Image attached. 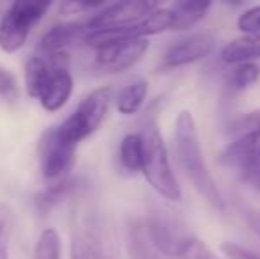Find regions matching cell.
<instances>
[{
	"mask_svg": "<svg viewBox=\"0 0 260 259\" xmlns=\"http://www.w3.org/2000/svg\"><path fill=\"white\" fill-rule=\"evenodd\" d=\"M174 142H175V155H177L179 163H181L188 180L195 187V190L214 210L225 211L226 208L225 197H223L218 183L212 178L211 170H209L206 163L195 118H193V114L189 110L179 112L177 119H175Z\"/></svg>",
	"mask_w": 260,
	"mask_h": 259,
	"instance_id": "cell-1",
	"label": "cell"
},
{
	"mask_svg": "<svg viewBox=\"0 0 260 259\" xmlns=\"http://www.w3.org/2000/svg\"><path fill=\"white\" fill-rule=\"evenodd\" d=\"M144 138V167L142 174L163 199L179 203L182 199L181 185L174 174L168 158V149L165 146L163 135L159 131L157 121L154 118H149L140 130Z\"/></svg>",
	"mask_w": 260,
	"mask_h": 259,
	"instance_id": "cell-2",
	"label": "cell"
},
{
	"mask_svg": "<svg viewBox=\"0 0 260 259\" xmlns=\"http://www.w3.org/2000/svg\"><path fill=\"white\" fill-rule=\"evenodd\" d=\"M71 259H119L115 233L105 215L94 210H83L76 215Z\"/></svg>",
	"mask_w": 260,
	"mask_h": 259,
	"instance_id": "cell-3",
	"label": "cell"
},
{
	"mask_svg": "<svg viewBox=\"0 0 260 259\" xmlns=\"http://www.w3.org/2000/svg\"><path fill=\"white\" fill-rule=\"evenodd\" d=\"M112 101H115L113 89L108 85L98 87L90 94H87L80 105L75 108L71 116L64 119L60 125H57V133L66 142L73 146H78L82 140L100 130L103 121L108 116V110L112 107Z\"/></svg>",
	"mask_w": 260,
	"mask_h": 259,
	"instance_id": "cell-4",
	"label": "cell"
},
{
	"mask_svg": "<svg viewBox=\"0 0 260 259\" xmlns=\"http://www.w3.org/2000/svg\"><path fill=\"white\" fill-rule=\"evenodd\" d=\"M53 0H13L0 21V48L14 53L23 48L32 28L43 20Z\"/></svg>",
	"mask_w": 260,
	"mask_h": 259,
	"instance_id": "cell-5",
	"label": "cell"
},
{
	"mask_svg": "<svg viewBox=\"0 0 260 259\" xmlns=\"http://www.w3.org/2000/svg\"><path fill=\"white\" fill-rule=\"evenodd\" d=\"M76 148L66 142L57 133V128H48L38 142L39 169L46 181H60L71 172L76 162Z\"/></svg>",
	"mask_w": 260,
	"mask_h": 259,
	"instance_id": "cell-6",
	"label": "cell"
},
{
	"mask_svg": "<svg viewBox=\"0 0 260 259\" xmlns=\"http://www.w3.org/2000/svg\"><path fill=\"white\" fill-rule=\"evenodd\" d=\"M172 18L170 9H159L154 14H151L145 20L138 21L135 25H127V27H117V28H103V31H92L87 34L83 45L90 46V48H98V46L108 45V43L115 41H127V39H149L151 36L161 34L165 31H172Z\"/></svg>",
	"mask_w": 260,
	"mask_h": 259,
	"instance_id": "cell-7",
	"label": "cell"
},
{
	"mask_svg": "<svg viewBox=\"0 0 260 259\" xmlns=\"http://www.w3.org/2000/svg\"><path fill=\"white\" fill-rule=\"evenodd\" d=\"M219 163L237 169L241 180L260 192V135L237 137L219 155Z\"/></svg>",
	"mask_w": 260,
	"mask_h": 259,
	"instance_id": "cell-8",
	"label": "cell"
},
{
	"mask_svg": "<svg viewBox=\"0 0 260 259\" xmlns=\"http://www.w3.org/2000/svg\"><path fill=\"white\" fill-rule=\"evenodd\" d=\"M167 2L168 0H117L115 4L101 11L98 16L87 21V28L92 32L135 25L154 14L156 11L163 9Z\"/></svg>",
	"mask_w": 260,
	"mask_h": 259,
	"instance_id": "cell-9",
	"label": "cell"
},
{
	"mask_svg": "<svg viewBox=\"0 0 260 259\" xmlns=\"http://www.w3.org/2000/svg\"><path fill=\"white\" fill-rule=\"evenodd\" d=\"M149 50V39L115 41L94 48V66L103 73H122L133 68Z\"/></svg>",
	"mask_w": 260,
	"mask_h": 259,
	"instance_id": "cell-10",
	"label": "cell"
},
{
	"mask_svg": "<svg viewBox=\"0 0 260 259\" xmlns=\"http://www.w3.org/2000/svg\"><path fill=\"white\" fill-rule=\"evenodd\" d=\"M73 89H75V80L69 71L68 53H57L52 71L45 80L36 100L41 103L46 112H58L69 101Z\"/></svg>",
	"mask_w": 260,
	"mask_h": 259,
	"instance_id": "cell-11",
	"label": "cell"
},
{
	"mask_svg": "<svg viewBox=\"0 0 260 259\" xmlns=\"http://www.w3.org/2000/svg\"><path fill=\"white\" fill-rule=\"evenodd\" d=\"M216 46V34L211 31L197 32L181 39L167 50L163 57V68L175 69L206 59Z\"/></svg>",
	"mask_w": 260,
	"mask_h": 259,
	"instance_id": "cell-12",
	"label": "cell"
},
{
	"mask_svg": "<svg viewBox=\"0 0 260 259\" xmlns=\"http://www.w3.org/2000/svg\"><path fill=\"white\" fill-rule=\"evenodd\" d=\"M126 249L131 259H172L157 245L147 217L133 218L126 227Z\"/></svg>",
	"mask_w": 260,
	"mask_h": 259,
	"instance_id": "cell-13",
	"label": "cell"
},
{
	"mask_svg": "<svg viewBox=\"0 0 260 259\" xmlns=\"http://www.w3.org/2000/svg\"><path fill=\"white\" fill-rule=\"evenodd\" d=\"M89 34V28L85 23H64L53 27L41 38L38 45V53H45V55H52V53H64L69 46L76 45V43H83Z\"/></svg>",
	"mask_w": 260,
	"mask_h": 259,
	"instance_id": "cell-14",
	"label": "cell"
},
{
	"mask_svg": "<svg viewBox=\"0 0 260 259\" xmlns=\"http://www.w3.org/2000/svg\"><path fill=\"white\" fill-rule=\"evenodd\" d=\"M212 0H174L170 11L174 23L172 31H189L206 18Z\"/></svg>",
	"mask_w": 260,
	"mask_h": 259,
	"instance_id": "cell-15",
	"label": "cell"
},
{
	"mask_svg": "<svg viewBox=\"0 0 260 259\" xmlns=\"http://www.w3.org/2000/svg\"><path fill=\"white\" fill-rule=\"evenodd\" d=\"M221 63L234 66L239 63H255L260 59V32L258 34H243L223 46L219 53Z\"/></svg>",
	"mask_w": 260,
	"mask_h": 259,
	"instance_id": "cell-16",
	"label": "cell"
},
{
	"mask_svg": "<svg viewBox=\"0 0 260 259\" xmlns=\"http://www.w3.org/2000/svg\"><path fill=\"white\" fill-rule=\"evenodd\" d=\"M117 160H119L120 169L126 170V172H142V167H144V138H142L140 131L138 133H127L120 140Z\"/></svg>",
	"mask_w": 260,
	"mask_h": 259,
	"instance_id": "cell-17",
	"label": "cell"
},
{
	"mask_svg": "<svg viewBox=\"0 0 260 259\" xmlns=\"http://www.w3.org/2000/svg\"><path fill=\"white\" fill-rule=\"evenodd\" d=\"M149 85L145 80H137L133 83H127L126 87L115 94V107L120 116H133L144 107L147 100Z\"/></svg>",
	"mask_w": 260,
	"mask_h": 259,
	"instance_id": "cell-18",
	"label": "cell"
},
{
	"mask_svg": "<svg viewBox=\"0 0 260 259\" xmlns=\"http://www.w3.org/2000/svg\"><path fill=\"white\" fill-rule=\"evenodd\" d=\"M76 190H78V180L64 178V180L57 181L55 185L36 195V210L41 215H46L52 208H55L58 203H62L68 197H71Z\"/></svg>",
	"mask_w": 260,
	"mask_h": 259,
	"instance_id": "cell-19",
	"label": "cell"
},
{
	"mask_svg": "<svg viewBox=\"0 0 260 259\" xmlns=\"http://www.w3.org/2000/svg\"><path fill=\"white\" fill-rule=\"evenodd\" d=\"M34 259H62V240L57 229H45L34 247Z\"/></svg>",
	"mask_w": 260,
	"mask_h": 259,
	"instance_id": "cell-20",
	"label": "cell"
},
{
	"mask_svg": "<svg viewBox=\"0 0 260 259\" xmlns=\"http://www.w3.org/2000/svg\"><path fill=\"white\" fill-rule=\"evenodd\" d=\"M260 78V68L257 63H239L234 64V69L229 76V82L234 89L243 91L251 87Z\"/></svg>",
	"mask_w": 260,
	"mask_h": 259,
	"instance_id": "cell-21",
	"label": "cell"
},
{
	"mask_svg": "<svg viewBox=\"0 0 260 259\" xmlns=\"http://www.w3.org/2000/svg\"><path fill=\"white\" fill-rule=\"evenodd\" d=\"M229 131L234 138L244 137V135H260V108L236 118L230 123Z\"/></svg>",
	"mask_w": 260,
	"mask_h": 259,
	"instance_id": "cell-22",
	"label": "cell"
},
{
	"mask_svg": "<svg viewBox=\"0 0 260 259\" xmlns=\"http://www.w3.org/2000/svg\"><path fill=\"white\" fill-rule=\"evenodd\" d=\"M175 259H219V257L209 249L206 242L199 240L197 236H189L184 245L181 247V250H179Z\"/></svg>",
	"mask_w": 260,
	"mask_h": 259,
	"instance_id": "cell-23",
	"label": "cell"
},
{
	"mask_svg": "<svg viewBox=\"0 0 260 259\" xmlns=\"http://www.w3.org/2000/svg\"><path fill=\"white\" fill-rule=\"evenodd\" d=\"M18 98H20V85H18L16 76L9 69L0 66V100L13 103Z\"/></svg>",
	"mask_w": 260,
	"mask_h": 259,
	"instance_id": "cell-24",
	"label": "cell"
},
{
	"mask_svg": "<svg viewBox=\"0 0 260 259\" xmlns=\"http://www.w3.org/2000/svg\"><path fill=\"white\" fill-rule=\"evenodd\" d=\"M237 28L243 34H258L260 32V6L246 9L237 18Z\"/></svg>",
	"mask_w": 260,
	"mask_h": 259,
	"instance_id": "cell-25",
	"label": "cell"
},
{
	"mask_svg": "<svg viewBox=\"0 0 260 259\" xmlns=\"http://www.w3.org/2000/svg\"><path fill=\"white\" fill-rule=\"evenodd\" d=\"M106 0H62L60 4V14H66V16H73V14L78 13H85V11H90L94 7L103 6Z\"/></svg>",
	"mask_w": 260,
	"mask_h": 259,
	"instance_id": "cell-26",
	"label": "cell"
},
{
	"mask_svg": "<svg viewBox=\"0 0 260 259\" xmlns=\"http://www.w3.org/2000/svg\"><path fill=\"white\" fill-rule=\"evenodd\" d=\"M219 249H221V252L229 259H260L258 252L250 250V249H244V247L237 245V243H232V242L221 243Z\"/></svg>",
	"mask_w": 260,
	"mask_h": 259,
	"instance_id": "cell-27",
	"label": "cell"
},
{
	"mask_svg": "<svg viewBox=\"0 0 260 259\" xmlns=\"http://www.w3.org/2000/svg\"><path fill=\"white\" fill-rule=\"evenodd\" d=\"M244 218H246L248 225L251 227V231L260 238V211L253 210V208H246L244 211Z\"/></svg>",
	"mask_w": 260,
	"mask_h": 259,
	"instance_id": "cell-28",
	"label": "cell"
},
{
	"mask_svg": "<svg viewBox=\"0 0 260 259\" xmlns=\"http://www.w3.org/2000/svg\"><path fill=\"white\" fill-rule=\"evenodd\" d=\"M9 220H11V210L6 204H0V236L9 233Z\"/></svg>",
	"mask_w": 260,
	"mask_h": 259,
	"instance_id": "cell-29",
	"label": "cell"
},
{
	"mask_svg": "<svg viewBox=\"0 0 260 259\" xmlns=\"http://www.w3.org/2000/svg\"><path fill=\"white\" fill-rule=\"evenodd\" d=\"M248 2H250V0H219V4H223L225 7H241Z\"/></svg>",
	"mask_w": 260,
	"mask_h": 259,
	"instance_id": "cell-30",
	"label": "cell"
},
{
	"mask_svg": "<svg viewBox=\"0 0 260 259\" xmlns=\"http://www.w3.org/2000/svg\"><path fill=\"white\" fill-rule=\"evenodd\" d=\"M4 2H7V0H4Z\"/></svg>",
	"mask_w": 260,
	"mask_h": 259,
	"instance_id": "cell-31",
	"label": "cell"
}]
</instances>
